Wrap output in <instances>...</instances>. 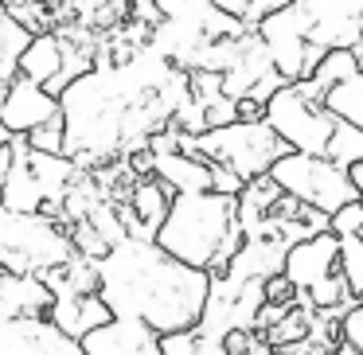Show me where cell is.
<instances>
[{"mask_svg": "<svg viewBox=\"0 0 363 355\" xmlns=\"http://www.w3.org/2000/svg\"><path fill=\"white\" fill-rule=\"evenodd\" d=\"M211 274L176 261L152 238H121L98 258V297L106 300L113 320H137L160 332L199 328L211 300Z\"/></svg>", "mask_w": 363, "mask_h": 355, "instance_id": "cell-1", "label": "cell"}, {"mask_svg": "<svg viewBox=\"0 0 363 355\" xmlns=\"http://www.w3.org/2000/svg\"><path fill=\"white\" fill-rule=\"evenodd\" d=\"M152 242L184 266L223 277L246 242L242 219H238V196H223V191L176 196Z\"/></svg>", "mask_w": 363, "mask_h": 355, "instance_id": "cell-2", "label": "cell"}, {"mask_svg": "<svg viewBox=\"0 0 363 355\" xmlns=\"http://www.w3.org/2000/svg\"><path fill=\"white\" fill-rule=\"evenodd\" d=\"M79 258L74 235L55 215H28L0 203V269L16 277H48Z\"/></svg>", "mask_w": 363, "mask_h": 355, "instance_id": "cell-3", "label": "cell"}, {"mask_svg": "<svg viewBox=\"0 0 363 355\" xmlns=\"http://www.w3.org/2000/svg\"><path fill=\"white\" fill-rule=\"evenodd\" d=\"M184 152H196V157H207L211 164H223L238 176V180L254 184L262 176H269V168L293 152L281 137L269 129V121H235V125L223 129H207L199 137H180Z\"/></svg>", "mask_w": 363, "mask_h": 355, "instance_id": "cell-4", "label": "cell"}, {"mask_svg": "<svg viewBox=\"0 0 363 355\" xmlns=\"http://www.w3.org/2000/svg\"><path fill=\"white\" fill-rule=\"evenodd\" d=\"M269 180H274L285 196H293L297 203L328 215V219L340 207L359 199L347 168L332 164L328 157H308V152H285V157L269 168Z\"/></svg>", "mask_w": 363, "mask_h": 355, "instance_id": "cell-5", "label": "cell"}, {"mask_svg": "<svg viewBox=\"0 0 363 355\" xmlns=\"http://www.w3.org/2000/svg\"><path fill=\"white\" fill-rule=\"evenodd\" d=\"M266 121L293 152H308V157H324L328 141L336 133V113L328 106L313 102L297 82L281 86L274 98L266 102Z\"/></svg>", "mask_w": 363, "mask_h": 355, "instance_id": "cell-6", "label": "cell"}, {"mask_svg": "<svg viewBox=\"0 0 363 355\" xmlns=\"http://www.w3.org/2000/svg\"><path fill=\"white\" fill-rule=\"evenodd\" d=\"M313 20V43L352 47L363 59V0H293Z\"/></svg>", "mask_w": 363, "mask_h": 355, "instance_id": "cell-7", "label": "cell"}, {"mask_svg": "<svg viewBox=\"0 0 363 355\" xmlns=\"http://www.w3.org/2000/svg\"><path fill=\"white\" fill-rule=\"evenodd\" d=\"M55 118H63L59 98L48 86L16 74L9 94H4V102H0V125L9 129V137H32L35 129H43Z\"/></svg>", "mask_w": 363, "mask_h": 355, "instance_id": "cell-8", "label": "cell"}, {"mask_svg": "<svg viewBox=\"0 0 363 355\" xmlns=\"http://www.w3.org/2000/svg\"><path fill=\"white\" fill-rule=\"evenodd\" d=\"M336 274H340V238L332 230H324L316 238H305V242L289 246V254H285V277L297 289V297L316 293Z\"/></svg>", "mask_w": 363, "mask_h": 355, "instance_id": "cell-9", "label": "cell"}, {"mask_svg": "<svg viewBox=\"0 0 363 355\" xmlns=\"http://www.w3.org/2000/svg\"><path fill=\"white\" fill-rule=\"evenodd\" d=\"M0 355H86L79 339H71L48 316L0 320Z\"/></svg>", "mask_w": 363, "mask_h": 355, "instance_id": "cell-10", "label": "cell"}, {"mask_svg": "<svg viewBox=\"0 0 363 355\" xmlns=\"http://www.w3.org/2000/svg\"><path fill=\"white\" fill-rule=\"evenodd\" d=\"M152 4H157V12L164 20H176V24L199 32L207 43H215V40H242V35L254 32V28H246L242 20L219 12L211 0H152Z\"/></svg>", "mask_w": 363, "mask_h": 355, "instance_id": "cell-11", "label": "cell"}, {"mask_svg": "<svg viewBox=\"0 0 363 355\" xmlns=\"http://www.w3.org/2000/svg\"><path fill=\"white\" fill-rule=\"evenodd\" d=\"M149 176H157L172 196H203L215 191V168L196 152H149Z\"/></svg>", "mask_w": 363, "mask_h": 355, "instance_id": "cell-12", "label": "cell"}, {"mask_svg": "<svg viewBox=\"0 0 363 355\" xmlns=\"http://www.w3.org/2000/svg\"><path fill=\"white\" fill-rule=\"evenodd\" d=\"M86 355H164L160 351V332L145 328L137 320H110L82 339Z\"/></svg>", "mask_w": 363, "mask_h": 355, "instance_id": "cell-13", "label": "cell"}, {"mask_svg": "<svg viewBox=\"0 0 363 355\" xmlns=\"http://www.w3.org/2000/svg\"><path fill=\"white\" fill-rule=\"evenodd\" d=\"M55 293L43 277H16L0 269V320H20V316H51Z\"/></svg>", "mask_w": 363, "mask_h": 355, "instance_id": "cell-14", "label": "cell"}, {"mask_svg": "<svg viewBox=\"0 0 363 355\" xmlns=\"http://www.w3.org/2000/svg\"><path fill=\"white\" fill-rule=\"evenodd\" d=\"M285 254H289V246L281 242V238H246L242 250L235 254V261H230V269L223 277H230V281L246 285V281H269V277H281L285 274Z\"/></svg>", "mask_w": 363, "mask_h": 355, "instance_id": "cell-15", "label": "cell"}, {"mask_svg": "<svg viewBox=\"0 0 363 355\" xmlns=\"http://www.w3.org/2000/svg\"><path fill=\"white\" fill-rule=\"evenodd\" d=\"M0 203L12 211H28V215H48V191H43L40 176H35L32 160H28V141L16 137V168H12L9 184L0 188Z\"/></svg>", "mask_w": 363, "mask_h": 355, "instance_id": "cell-16", "label": "cell"}, {"mask_svg": "<svg viewBox=\"0 0 363 355\" xmlns=\"http://www.w3.org/2000/svg\"><path fill=\"white\" fill-rule=\"evenodd\" d=\"M48 320L82 344L90 332L110 324L113 316H110V308H106V300L98 297V293H90V297H55V308H51Z\"/></svg>", "mask_w": 363, "mask_h": 355, "instance_id": "cell-17", "label": "cell"}, {"mask_svg": "<svg viewBox=\"0 0 363 355\" xmlns=\"http://www.w3.org/2000/svg\"><path fill=\"white\" fill-rule=\"evenodd\" d=\"M63 67H67V40L59 32H43V35H32V43L20 55V79L51 86V82H59Z\"/></svg>", "mask_w": 363, "mask_h": 355, "instance_id": "cell-18", "label": "cell"}, {"mask_svg": "<svg viewBox=\"0 0 363 355\" xmlns=\"http://www.w3.org/2000/svg\"><path fill=\"white\" fill-rule=\"evenodd\" d=\"M363 74V59L355 55L352 47H332L328 55L320 59V67L313 71V79H305V82H297L301 90H305L313 102H328V94L336 86H344V82H352V79H359Z\"/></svg>", "mask_w": 363, "mask_h": 355, "instance_id": "cell-19", "label": "cell"}, {"mask_svg": "<svg viewBox=\"0 0 363 355\" xmlns=\"http://www.w3.org/2000/svg\"><path fill=\"white\" fill-rule=\"evenodd\" d=\"M172 199H176V196L157 180V176L133 184V191H129V211L137 215V222H141V230H145L149 238L157 235L160 222L168 219V207H172Z\"/></svg>", "mask_w": 363, "mask_h": 355, "instance_id": "cell-20", "label": "cell"}, {"mask_svg": "<svg viewBox=\"0 0 363 355\" xmlns=\"http://www.w3.org/2000/svg\"><path fill=\"white\" fill-rule=\"evenodd\" d=\"M28 43H32V32H24V28L9 16V9L0 4V102L9 94L12 79L20 74V55H24Z\"/></svg>", "mask_w": 363, "mask_h": 355, "instance_id": "cell-21", "label": "cell"}, {"mask_svg": "<svg viewBox=\"0 0 363 355\" xmlns=\"http://www.w3.org/2000/svg\"><path fill=\"white\" fill-rule=\"evenodd\" d=\"M324 157H328L332 164H340V168L359 164V160H363V129L340 118V121H336V133H332L328 152H324Z\"/></svg>", "mask_w": 363, "mask_h": 355, "instance_id": "cell-22", "label": "cell"}, {"mask_svg": "<svg viewBox=\"0 0 363 355\" xmlns=\"http://www.w3.org/2000/svg\"><path fill=\"white\" fill-rule=\"evenodd\" d=\"M340 274L355 300H363V235L340 238Z\"/></svg>", "mask_w": 363, "mask_h": 355, "instance_id": "cell-23", "label": "cell"}, {"mask_svg": "<svg viewBox=\"0 0 363 355\" xmlns=\"http://www.w3.org/2000/svg\"><path fill=\"white\" fill-rule=\"evenodd\" d=\"M24 141H28V149H35V152H48V157H67V125H63V118L48 121V125L35 129L32 137H24Z\"/></svg>", "mask_w": 363, "mask_h": 355, "instance_id": "cell-24", "label": "cell"}, {"mask_svg": "<svg viewBox=\"0 0 363 355\" xmlns=\"http://www.w3.org/2000/svg\"><path fill=\"white\" fill-rule=\"evenodd\" d=\"M328 230L336 238H352V235H363V199H355V203L340 207L336 215L328 219Z\"/></svg>", "mask_w": 363, "mask_h": 355, "instance_id": "cell-25", "label": "cell"}, {"mask_svg": "<svg viewBox=\"0 0 363 355\" xmlns=\"http://www.w3.org/2000/svg\"><path fill=\"white\" fill-rule=\"evenodd\" d=\"M203 339H199V328H188V332H168L160 336V351L164 355H199Z\"/></svg>", "mask_w": 363, "mask_h": 355, "instance_id": "cell-26", "label": "cell"}, {"mask_svg": "<svg viewBox=\"0 0 363 355\" xmlns=\"http://www.w3.org/2000/svg\"><path fill=\"white\" fill-rule=\"evenodd\" d=\"M340 339L352 344L355 351L363 355V300H355V305L347 308V316L340 320Z\"/></svg>", "mask_w": 363, "mask_h": 355, "instance_id": "cell-27", "label": "cell"}, {"mask_svg": "<svg viewBox=\"0 0 363 355\" xmlns=\"http://www.w3.org/2000/svg\"><path fill=\"white\" fill-rule=\"evenodd\" d=\"M12 168H16V137H12V141H4V145H0V188L9 184Z\"/></svg>", "mask_w": 363, "mask_h": 355, "instance_id": "cell-28", "label": "cell"}, {"mask_svg": "<svg viewBox=\"0 0 363 355\" xmlns=\"http://www.w3.org/2000/svg\"><path fill=\"white\" fill-rule=\"evenodd\" d=\"M219 12H227V16H235V20H242L246 24V16H250V0H211ZM250 28V24H246Z\"/></svg>", "mask_w": 363, "mask_h": 355, "instance_id": "cell-29", "label": "cell"}, {"mask_svg": "<svg viewBox=\"0 0 363 355\" xmlns=\"http://www.w3.org/2000/svg\"><path fill=\"white\" fill-rule=\"evenodd\" d=\"M238 121H266V106H258L254 98L238 102Z\"/></svg>", "mask_w": 363, "mask_h": 355, "instance_id": "cell-30", "label": "cell"}, {"mask_svg": "<svg viewBox=\"0 0 363 355\" xmlns=\"http://www.w3.org/2000/svg\"><path fill=\"white\" fill-rule=\"evenodd\" d=\"M332 355H359V351H355L352 344H344V339H340V347H336V351H332Z\"/></svg>", "mask_w": 363, "mask_h": 355, "instance_id": "cell-31", "label": "cell"}, {"mask_svg": "<svg viewBox=\"0 0 363 355\" xmlns=\"http://www.w3.org/2000/svg\"><path fill=\"white\" fill-rule=\"evenodd\" d=\"M4 141H12V137H9V129L0 125V145H4Z\"/></svg>", "mask_w": 363, "mask_h": 355, "instance_id": "cell-32", "label": "cell"}, {"mask_svg": "<svg viewBox=\"0 0 363 355\" xmlns=\"http://www.w3.org/2000/svg\"><path fill=\"white\" fill-rule=\"evenodd\" d=\"M359 129H363V121H359Z\"/></svg>", "mask_w": 363, "mask_h": 355, "instance_id": "cell-33", "label": "cell"}]
</instances>
